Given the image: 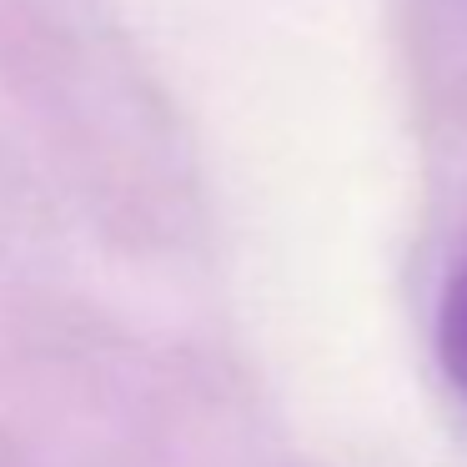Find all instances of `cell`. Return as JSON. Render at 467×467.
<instances>
[{
    "mask_svg": "<svg viewBox=\"0 0 467 467\" xmlns=\"http://www.w3.org/2000/svg\"><path fill=\"white\" fill-rule=\"evenodd\" d=\"M437 362H442L447 382L467 397V262L452 272L437 306Z\"/></svg>",
    "mask_w": 467,
    "mask_h": 467,
    "instance_id": "cell-1",
    "label": "cell"
}]
</instances>
